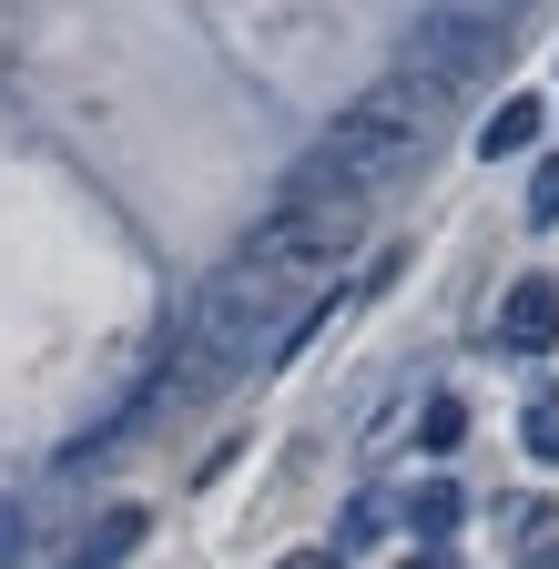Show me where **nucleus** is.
<instances>
[{
	"label": "nucleus",
	"mask_w": 559,
	"mask_h": 569,
	"mask_svg": "<svg viewBox=\"0 0 559 569\" xmlns=\"http://www.w3.org/2000/svg\"><path fill=\"white\" fill-rule=\"evenodd\" d=\"M306 306V284H286V274H264V264H224L214 284L193 296V316H183V356H173V377L163 387H214V377H234V367H254V356H274V326H286Z\"/></svg>",
	"instance_id": "f257e3e1"
},
{
	"label": "nucleus",
	"mask_w": 559,
	"mask_h": 569,
	"mask_svg": "<svg viewBox=\"0 0 559 569\" xmlns=\"http://www.w3.org/2000/svg\"><path fill=\"white\" fill-rule=\"evenodd\" d=\"M428 122H438V102H417L407 82H387V92H367V102H346V112L326 122V142H316V163H306V193H326V203H367L377 183H397L417 153H428Z\"/></svg>",
	"instance_id": "f03ea898"
},
{
	"label": "nucleus",
	"mask_w": 559,
	"mask_h": 569,
	"mask_svg": "<svg viewBox=\"0 0 559 569\" xmlns=\"http://www.w3.org/2000/svg\"><path fill=\"white\" fill-rule=\"evenodd\" d=\"M509 31H519V0H428L417 31H407V71L397 82L417 102H448V92L488 82V61L509 51Z\"/></svg>",
	"instance_id": "7ed1b4c3"
},
{
	"label": "nucleus",
	"mask_w": 559,
	"mask_h": 569,
	"mask_svg": "<svg viewBox=\"0 0 559 569\" xmlns=\"http://www.w3.org/2000/svg\"><path fill=\"white\" fill-rule=\"evenodd\" d=\"M346 234H357V203H326V193H296L286 213H264V224L244 234V264H264V274L306 284V274H326V264L346 254Z\"/></svg>",
	"instance_id": "20e7f679"
},
{
	"label": "nucleus",
	"mask_w": 559,
	"mask_h": 569,
	"mask_svg": "<svg viewBox=\"0 0 559 569\" xmlns=\"http://www.w3.org/2000/svg\"><path fill=\"white\" fill-rule=\"evenodd\" d=\"M499 336H509L519 356H539V346L559 336V274H519V284H509V306H499Z\"/></svg>",
	"instance_id": "39448f33"
},
{
	"label": "nucleus",
	"mask_w": 559,
	"mask_h": 569,
	"mask_svg": "<svg viewBox=\"0 0 559 569\" xmlns=\"http://www.w3.org/2000/svg\"><path fill=\"white\" fill-rule=\"evenodd\" d=\"M132 549H143V509H102V519L72 539V569H122Z\"/></svg>",
	"instance_id": "423d86ee"
},
{
	"label": "nucleus",
	"mask_w": 559,
	"mask_h": 569,
	"mask_svg": "<svg viewBox=\"0 0 559 569\" xmlns=\"http://www.w3.org/2000/svg\"><path fill=\"white\" fill-rule=\"evenodd\" d=\"M539 122H549V112H539L529 92H519V102H499V112L478 122V153H488V163H509V153H529V142H539Z\"/></svg>",
	"instance_id": "0eeeda50"
},
{
	"label": "nucleus",
	"mask_w": 559,
	"mask_h": 569,
	"mask_svg": "<svg viewBox=\"0 0 559 569\" xmlns=\"http://www.w3.org/2000/svg\"><path fill=\"white\" fill-rule=\"evenodd\" d=\"M417 529L448 539V529H458V488H417Z\"/></svg>",
	"instance_id": "6e6552de"
},
{
	"label": "nucleus",
	"mask_w": 559,
	"mask_h": 569,
	"mask_svg": "<svg viewBox=\"0 0 559 569\" xmlns=\"http://www.w3.org/2000/svg\"><path fill=\"white\" fill-rule=\"evenodd\" d=\"M458 427H468V417H458V397H438L428 417H417V438H428V448H458Z\"/></svg>",
	"instance_id": "1a4fd4ad"
},
{
	"label": "nucleus",
	"mask_w": 559,
	"mask_h": 569,
	"mask_svg": "<svg viewBox=\"0 0 559 569\" xmlns=\"http://www.w3.org/2000/svg\"><path fill=\"white\" fill-rule=\"evenodd\" d=\"M529 448H539V458H559V397H539V417H529Z\"/></svg>",
	"instance_id": "9d476101"
},
{
	"label": "nucleus",
	"mask_w": 559,
	"mask_h": 569,
	"mask_svg": "<svg viewBox=\"0 0 559 569\" xmlns=\"http://www.w3.org/2000/svg\"><path fill=\"white\" fill-rule=\"evenodd\" d=\"M21 559V498H0V569Z\"/></svg>",
	"instance_id": "9b49d317"
},
{
	"label": "nucleus",
	"mask_w": 559,
	"mask_h": 569,
	"mask_svg": "<svg viewBox=\"0 0 559 569\" xmlns=\"http://www.w3.org/2000/svg\"><path fill=\"white\" fill-rule=\"evenodd\" d=\"M529 213H539V224H549V213H559V163H549V173L529 183Z\"/></svg>",
	"instance_id": "f8f14e48"
},
{
	"label": "nucleus",
	"mask_w": 559,
	"mask_h": 569,
	"mask_svg": "<svg viewBox=\"0 0 559 569\" xmlns=\"http://www.w3.org/2000/svg\"><path fill=\"white\" fill-rule=\"evenodd\" d=\"M286 569H336V559H316V549H306V559H286Z\"/></svg>",
	"instance_id": "ddd939ff"
},
{
	"label": "nucleus",
	"mask_w": 559,
	"mask_h": 569,
	"mask_svg": "<svg viewBox=\"0 0 559 569\" xmlns=\"http://www.w3.org/2000/svg\"><path fill=\"white\" fill-rule=\"evenodd\" d=\"M417 569H448V559H438V549H428V559H417Z\"/></svg>",
	"instance_id": "4468645a"
},
{
	"label": "nucleus",
	"mask_w": 559,
	"mask_h": 569,
	"mask_svg": "<svg viewBox=\"0 0 559 569\" xmlns=\"http://www.w3.org/2000/svg\"><path fill=\"white\" fill-rule=\"evenodd\" d=\"M61 569H72V559H61Z\"/></svg>",
	"instance_id": "2eb2a0df"
}]
</instances>
